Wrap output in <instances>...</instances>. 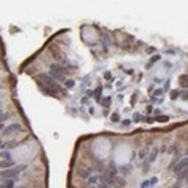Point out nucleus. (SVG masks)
I'll return each mask as SVG.
<instances>
[{"label":"nucleus","mask_w":188,"mask_h":188,"mask_svg":"<svg viewBox=\"0 0 188 188\" xmlns=\"http://www.w3.org/2000/svg\"><path fill=\"white\" fill-rule=\"evenodd\" d=\"M25 169V166H21V168H16V169H2V173H0V176L3 177V179H9V180H16L19 177V174L22 173V171Z\"/></svg>","instance_id":"obj_1"},{"label":"nucleus","mask_w":188,"mask_h":188,"mask_svg":"<svg viewBox=\"0 0 188 188\" xmlns=\"http://www.w3.org/2000/svg\"><path fill=\"white\" fill-rule=\"evenodd\" d=\"M68 74V69H64L60 64H52V79L53 80H60V82H64V77Z\"/></svg>","instance_id":"obj_2"},{"label":"nucleus","mask_w":188,"mask_h":188,"mask_svg":"<svg viewBox=\"0 0 188 188\" xmlns=\"http://www.w3.org/2000/svg\"><path fill=\"white\" fill-rule=\"evenodd\" d=\"M41 79L44 80V85H46V88H49V89H52V91H61V88H60V85L55 82V80L52 79L50 75H47V74H41Z\"/></svg>","instance_id":"obj_3"},{"label":"nucleus","mask_w":188,"mask_h":188,"mask_svg":"<svg viewBox=\"0 0 188 188\" xmlns=\"http://www.w3.org/2000/svg\"><path fill=\"white\" fill-rule=\"evenodd\" d=\"M21 130H22L21 124H9V126H6L5 129H3V133H6V135H13V133L21 132Z\"/></svg>","instance_id":"obj_4"},{"label":"nucleus","mask_w":188,"mask_h":188,"mask_svg":"<svg viewBox=\"0 0 188 188\" xmlns=\"http://www.w3.org/2000/svg\"><path fill=\"white\" fill-rule=\"evenodd\" d=\"M187 164H188V158H187V157H183V160L177 163V166H176V169H174V171H176L177 174L182 173V171H185V169H187Z\"/></svg>","instance_id":"obj_5"},{"label":"nucleus","mask_w":188,"mask_h":188,"mask_svg":"<svg viewBox=\"0 0 188 188\" xmlns=\"http://www.w3.org/2000/svg\"><path fill=\"white\" fill-rule=\"evenodd\" d=\"M13 166H14V160L13 158L2 160V162H0V168H2V169H9V168H13Z\"/></svg>","instance_id":"obj_6"},{"label":"nucleus","mask_w":188,"mask_h":188,"mask_svg":"<svg viewBox=\"0 0 188 188\" xmlns=\"http://www.w3.org/2000/svg\"><path fill=\"white\" fill-rule=\"evenodd\" d=\"M14 187V180H9V179H5L3 183H0V188H13Z\"/></svg>","instance_id":"obj_7"},{"label":"nucleus","mask_w":188,"mask_h":188,"mask_svg":"<svg viewBox=\"0 0 188 188\" xmlns=\"http://www.w3.org/2000/svg\"><path fill=\"white\" fill-rule=\"evenodd\" d=\"M9 117H11V113H0V124H3Z\"/></svg>","instance_id":"obj_8"},{"label":"nucleus","mask_w":188,"mask_h":188,"mask_svg":"<svg viewBox=\"0 0 188 188\" xmlns=\"http://www.w3.org/2000/svg\"><path fill=\"white\" fill-rule=\"evenodd\" d=\"M158 155V149H154L152 150V154H150V157H149V160H147V163H152L154 160H155V157Z\"/></svg>","instance_id":"obj_9"},{"label":"nucleus","mask_w":188,"mask_h":188,"mask_svg":"<svg viewBox=\"0 0 188 188\" xmlns=\"http://www.w3.org/2000/svg\"><path fill=\"white\" fill-rule=\"evenodd\" d=\"M0 157H2L3 160H9V158H11V154H9V150H5V152L0 154Z\"/></svg>","instance_id":"obj_10"},{"label":"nucleus","mask_w":188,"mask_h":188,"mask_svg":"<svg viewBox=\"0 0 188 188\" xmlns=\"http://www.w3.org/2000/svg\"><path fill=\"white\" fill-rule=\"evenodd\" d=\"M64 85H66V88H74V85H75V83H74V80H66Z\"/></svg>","instance_id":"obj_11"},{"label":"nucleus","mask_w":188,"mask_h":188,"mask_svg":"<svg viewBox=\"0 0 188 188\" xmlns=\"http://www.w3.org/2000/svg\"><path fill=\"white\" fill-rule=\"evenodd\" d=\"M17 146V143H16V141H11V143H6L5 144V147H8V149H13V147H16Z\"/></svg>","instance_id":"obj_12"},{"label":"nucleus","mask_w":188,"mask_h":188,"mask_svg":"<svg viewBox=\"0 0 188 188\" xmlns=\"http://www.w3.org/2000/svg\"><path fill=\"white\" fill-rule=\"evenodd\" d=\"M180 85L183 86V88H185L187 86V75H183V77H180Z\"/></svg>","instance_id":"obj_13"},{"label":"nucleus","mask_w":188,"mask_h":188,"mask_svg":"<svg viewBox=\"0 0 188 188\" xmlns=\"http://www.w3.org/2000/svg\"><path fill=\"white\" fill-rule=\"evenodd\" d=\"M97 180H99V177H97V176L89 177V183H97Z\"/></svg>","instance_id":"obj_14"},{"label":"nucleus","mask_w":188,"mask_h":188,"mask_svg":"<svg viewBox=\"0 0 188 188\" xmlns=\"http://www.w3.org/2000/svg\"><path fill=\"white\" fill-rule=\"evenodd\" d=\"M100 91H102V88L99 86V88L96 89V99H97V100H100Z\"/></svg>","instance_id":"obj_15"},{"label":"nucleus","mask_w":188,"mask_h":188,"mask_svg":"<svg viewBox=\"0 0 188 188\" xmlns=\"http://www.w3.org/2000/svg\"><path fill=\"white\" fill-rule=\"evenodd\" d=\"M93 173V169H86L85 173H82V177H89V174Z\"/></svg>","instance_id":"obj_16"},{"label":"nucleus","mask_w":188,"mask_h":188,"mask_svg":"<svg viewBox=\"0 0 188 188\" xmlns=\"http://www.w3.org/2000/svg\"><path fill=\"white\" fill-rule=\"evenodd\" d=\"M168 119H169L168 116H160V117H157V121H160V122H166Z\"/></svg>","instance_id":"obj_17"},{"label":"nucleus","mask_w":188,"mask_h":188,"mask_svg":"<svg viewBox=\"0 0 188 188\" xmlns=\"http://www.w3.org/2000/svg\"><path fill=\"white\" fill-rule=\"evenodd\" d=\"M158 60H160V55H155V56H154V58H152V60H150V61H149V66H150V64H152V63H155V61H158Z\"/></svg>","instance_id":"obj_18"},{"label":"nucleus","mask_w":188,"mask_h":188,"mask_svg":"<svg viewBox=\"0 0 188 188\" xmlns=\"http://www.w3.org/2000/svg\"><path fill=\"white\" fill-rule=\"evenodd\" d=\"M157 182H158V179H157V177H152V179L149 180V185H155Z\"/></svg>","instance_id":"obj_19"},{"label":"nucleus","mask_w":188,"mask_h":188,"mask_svg":"<svg viewBox=\"0 0 188 188\" xmlns=\"http://www.w3.org/2000/svg\"><path fill=\"white\" fill-rule=\"evenodd\" d=\"M111 121H113V122H117V121H119V115H117V113H115V115L111 116Z\"/></svg>","instance_id":"obj_20"},{"label":"nucleus","mask_w":188,"mask_h":188,"mask_svg":"<svg viewBox=\"0 0 188 188\" xmlns=\"http://www.w3.org/2000/svg\"><path fill=\"white\" fill-rule=\"evenodd\" d=\"M146 155H147V149H143V150L140 152V157H141V158H144Z\"/></svg>","instance_id":"obj_21"},{"label":"nucleus","mask_w":188,"mask_h":188,"mask_svg":"<svg viewBox=\"0 0 188 188\" xmlns=\"http://www.w3.org/2000/svg\"><path fill=\"white\" fill-rule=\"evenodd\" d=\"M149 187V180H144L143 183H141V188H147Z\"/></svg>","instance_id":"obj_22"},{"label":"nucleus","mask_w":188,"mask_h":188,"mask_svg":"<svg viewBox=\"0 0 188 188\" xmlns=\"http://www.w3.org/2000/svg\"><path fill=\"white\" fill-rule=\"evenodd\" d=\"M154 94H155V96H162V94H163V91H162V89H157V91L154 93Z\"/></svg>","instance_id":"obj_23"},{"label":"nucleus","mask_w":188,"mask_h":188,"mask_svg":"<svg viewBox=\"0 0 188 188\" xmlns=\"http://www.w3.org/2000/svg\"><path fill=\"white\" fill-rule=\"evenodd\" d=\"M3 147H5V143H3V141H0V149H3Z\"/></svg>","instance_id":"obj_24"},{"label":"nucleus","mask_w":188,"mask_h":188,"mask_svg":"<svg viewBox=\"0 0 188 188\" xmlns=\"http://www.w3.org/2000/svg\"><path fill=\"white\" fill-rule=\"evenodd\" d=\"M3 129H5V127H3V124H0V132H2Z\"/></svg>","instance_id":"obj_25"},{"label":"nucleus","mask_w":188,"mask_h":188,"mask_svg":"<svg viewBox=\"0 0 188 188\" xmlns=\"http://www.w3.org/2000/svg\"><path fill=\"white\" fill-rule=\"evenodd\" d=\"M171 188H179V185H174V187H171Z\"/></svg>","instance_id":"obj_26"},{"label":"nucleus","mask_w":188,"mask_h":188,"mask_svg":"<svg viewBox=\"0 0 188 188\" xmlns=\"http://www.w3.org/2000/svg\"><path fill=\"white\" fill-rule=\"evenodd\" d=\"M0 113H2V108H0Z\"/></svg>","instance_id":"obj_27"},{"label":"nucleus","mask_w":188,"mask_h":188,"mask_svg":"<svg viewBox=\"0 0 188 188\" xmlns=\"http://www.w3.org/2000/svg\"><path fill=\"white\" fill-rule=\"evenodd\" d=\"M0 97H2V96H0Z\"/></svg>","instance_id":"obj_28"}]
</instances>
